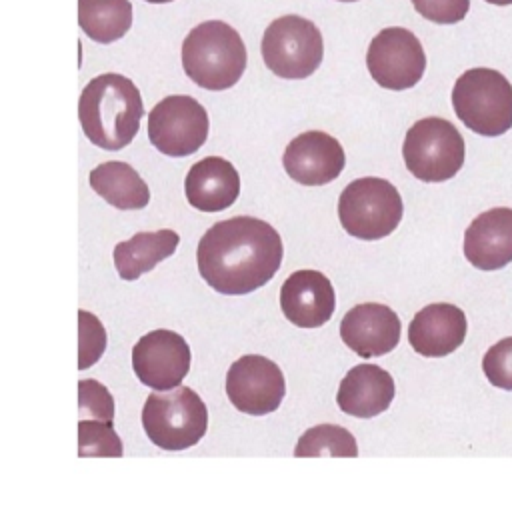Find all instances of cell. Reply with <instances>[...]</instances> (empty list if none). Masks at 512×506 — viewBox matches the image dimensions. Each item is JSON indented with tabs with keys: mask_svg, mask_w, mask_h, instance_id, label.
I'll use <instances>...</instances> for the list:
<instances>
[{
	"mask_svg": "<svg viewBox=\"0 0 512 506\" xmlns=\"http://www.w3.org/2000/svg\"><path fill=\"white\" fill-rule=\"evenodd\" d=\"M142 426L152 444L162 450L196 446L208 428V410L188 386L154 390L142 408Z\"/></svg>",
	"mask_w": 512,
	"mask_h": 506,
	"instance_id": "obj_4",
	"label": "cell"
},
{
	"mask_svg": "<svg viewBox=\"0 0 512 506\" xmlns=\"http://www.w3.org/2000/svg\"><path fill=\"white\" fill-rule=\"evenodd\" d=\"M122 454V440L116 434L112 422L90 418L78 422V456L120 458Z\"/></svg>",
	"mask_w": 512,
	"mask_h": 506,
	"instance_id": "obj_24",
	"label": "cell"
},
{
	"mask_svg": "<svg viewBox=\"0 0 512 506\" xmlns=\"http://www.w3.org/2000/svg\"><path fill=\"white\" fill-rule=\"evenodd\" d=\"M286 174L304 186H322L336 180L346 164L342 144L320 130H308L288 142L282 154Z\"/></svg>",
	"mask_w": 512,
	"mask_h": 506,
	"instance_id": "obj_13",
	"label": "cell"
},
{
	"mask_svg": "<svg viewBox=\"0 0 512 506\" xmlns=\"http://www.w3.org/2000/svg\"><path fill=\"white\" fill-rule=\"evenodd\" d=\"M78 412L80 420H114V398L108 388L96 380L78 382Z\"/></svg>",
	"mask_w": 512,
	"mask_h": 506,
	"instance_id": "obj_26",
	"label": "cell"
},
{
	"mask_svg": "<svg viewBox=\"0 0 512 506\" xmlns=\"http://www.w3.org/2000/svg\"><path fill=\"white\" fill-rule=\"evenodd\" d=\"M464 256L478 270H500L512 262V208L478 214L464 232Z\"/></svg>",
	"mask_w": 512,
	"mask_h": 506,
	"instance_id": "obj_17",
	"label": "cell"
},
{
	"mask_svg": "<svg viewBox=\"0 0 512 506\" xmlns=\"http://www.w3.org/2000/svg\"><path fill=\"white\" fill-rule=\"evenodd\" d=\"M144 116L136 84L116 72L92 78L78 100V118L86 138L102 150L126 148Z\"/></svg>",
	"mask_w": 512,
	"mask_h": 506,
	"instance_id": "obj_2",
	"label": "cell"
},
{
	"mask_svg": "<svg viewBox=\"0 0 512 506\" xmlns=\"http://www.w3.org/2000/svg\"><path fill=\"white\" fill-rule=\"evenodd\" d=\"M90 188L118 210H140L150 202L148 184L126 162L98 164L90 176Z\"/></svg>",
	"mask_w": 512,
	"mask_h": 506,
	"instance_id": "obj_21",
	"label": "cell"
},
{
	"mask_svg": "<svg viewBox=\"0 0 512 506\" xmlns=\"http://www.w3.org/2000/svg\"><path fill=\"white\" fill-rule=\"evenodd\" d=\"M400 318L392 308L364 302L348 310L340 322L342 342L360 358L384 356L400 342Z\"/></svg>",
	"mask_w": 512,
	"mask_h": 506,
	"instance_id": "obj_14",
	"label": "cell"
},
{
	"mask_svg": "<svg viewBox=\"0 0 512 506\" xmlns=\"http://www.w3.org/2000/svg\"><path fill=\"white\" fill-rule=\"evenodd\" d=\"M484 2L496 4V6H508V4H512V0H484Z\"/></svg>",
	"mask_w": 512,
	"mask_h": 506,
	"instance_id": "obj_29",
	"label": "cell"
},
{
	"mask_svg": "<svg viewBox=\"0 0 512 506\" xmlns=\"http://www.w3.org/2000/svg\"><path fill=\"white\" fill-rule=\"evenodd\" d=\"M394 392L396 388L390 372L376 364H358L342 378L336 404L348 416L372 418L388 410Z\"/></svg>",
	"mask_w": 512,
	"mask_h": 506,
	"instance_id": "obj_19",
	"label": "cell"
},
{
	"mask_svg": "<svg viewBox=\"0 0 512 506\" xmlns=\"http://www.w3.org/2000/svg\"><path fill=\"white\" fill-rule=\"evenodd\" d=\"M210 122L204 106L186 94L162 98L148 114V140L166 156L194 154L208 138Z\"/></svg>",
	"mask_w": 512,
	"mask_h": 506,
	"instance_id": "obj_9",
	"label": "cell"
},
{
	"mask_svg": "<svg viewBox=\"0 0 512 506\" xmlns=\"http://www.w3.org/2000/svg\"><path fill=\"white\" fill-rule=\"evenodd\" d=\"M144 2H150V4H166V2H172V0H144Z\"/></svg>",
	"mask_w": 512,
	"mask_h": 506,
	"instance_id": "obj_30",
	"label": "cell"
},
{
	"mask_svg": "<svg viewBox=\"0 0 512 506\" xmlns=\"http://www.w3.org/2000/svg\"><path fill=\"white\" fill-rule=\"evenodd\" d=\"M184 192L188 204L196 210L220 212L236 202L240 194V176L226 158L206 156L188 170Z\"/></svg>",
	"mask_w": 512,
	"mask_h": 506,
	"instance_id": "obj_18",
	"label": "cell"
},
{
	"mask_svg": "<svg viewBox=\"0 0 512 506\" xmlns=\"http://www.w3.org/2000/svg\"><path fill=\"white\" fill-rule=\"evenodd\" d=\"M248 62L240 34L222 20L194 26L182 42V68L186 76L206 90L232 88Z\"/></svg>",
	"mask_w": 512,
	"mask_h": 506,
	"instance_id": "obj_3",
	"label": "cell"
},
{
	"mask_svg": "<svg viewBox=\"0 0 512 506\" xmlns=\"http://www.w3.org/2000/svg\"><path fill=\"white\" fill-rule=\"evenodd\" d=\"M338 2H356V0H338Z\"/></svg>",
	"mask_w": 512,
	"mask_h": 506,
	"instance_id": "obj_31",
	"label": "cell"
},
{
	"mask_svg": "<svg viewBox=\"0 0 512 506\" xmlns=\"http://www.w3.org/2000/svg\"><path fill=\"white\" fill-rule=\"evenodd\" d=\"M280 308L290 324L318 328L332 318L336 308L332 282L318 270H296L280 288Z\"/></svg>",
	"mask_w": 512,
	"mask_h": 506,
	"instance_id": "obj_15",
	"label": "cell"
},
{
	"mask_svg": "<svg viewBox=\"0 0 512 506\" xmlns=\"http://www.w3.org/2000/svg\"><path fill=\"white\" fill-rule=\"evenodd\" d=\"M372 80L386 90H408L416 86L426 70V54L420 40L402 26L380 30L366 52Z\"/></svg>",
	"mask_w": 512,
	"mask_h": 506,
	"instance_id": "obj_10",
	"label": "cell"
},
{
	"mask_svg": "<svg viewBox=\"0 0 512 506\" xmlns=\"http://www.w3.org/2000/svg\"><path fill=\"white\" fill-rule=\"evenodd\" d=\"M466 330L468 322L458 306L436 302L416 312L408 326V342L420 356L440 358L460 348Z\"/></svg>",
	"mask_w": 512,
	"mask_h": 506,
	"instance_id": "obj_16",
	"label": "cell"
},
{
	"mask_svg": "<svg viewBox=\"0 0 512 506\" xmlns=\"http://www.w3.org/2000/svg\"><path fill=\"white\" fill-rule=\"evenodd\" d=\"M488 382L502 390H512V336L496 342L482 358Z\"/></svg>",
	"mask_w": 512,
	"mask_h": 506,
	"instance_id": "obj_27",
	"label": "cell"
},
{
	"mask_svg": "<svg viewBox=\"0 0 512 506\" xmlns=\"http://www.w3.org/2000/svg\"><path fill=\"white\" fill-rule=\"evenodd\" d=\"M414 10L436 24H456L466 18L470 0H410Z\"/></svg>",
	"mask_w": 512,
	"mask_h": 506,
	"instance_id": "obj_28",
	"label": "cell"
},
{
	"mask_svg": "<svg viewBox=\"0 0 512 506\" xmlns=\"http://www.w3.org/2000/svg\"><path fill=\"white\" fill-rule=\"evenodd\" d=\"M460 122L480 136H500L512 128V84L492 68H470L452 88Z\"/></svg>",
	"mask_w": 512,
	"mask_h": 506,
	"instance_id": "obj_5",
	"label": "cell"
},
{
	"mask_svg": "<svg viewBox=\"0 0 512 506\" xmlns=\"http://www.w3.org/2000/svg\"><path fill=\"white\" fill-rule=\"evenodd\" d=\"M106 350V330L88 310H78V368L86 370L100 360Z\"/></svg>",
	"mask_w": 512,
	"mask_h": 506,
	"instance_id": "obj_25",
	"label": "cell"
},
{
	"mask_svg": "<svg viewBox=\"0 0 512 506\" xmlns=\"http://www.w3.org/2000/svg\"><path fill=\"white\" fill-rule=\"evenodd\" d=\"M78 24L94 42L110 44L130 30L132 4L128 0H78Z\"/></svg>",
	"mask_w": 512,
	"mask_h": 506,
	"instance_id": "obj_22",
	"label": "cell"
},
{
	"mask_svg": "<svg viewBox=\"0 0 512 506\" xmlns=\"http://www.w3.org/2000/svg\"><path fill=\"white\" fill-rule=\"evenodd\" d=\"M188 342L166 328L144 334L132 348L136 378L154 390H172L182 384L190 370Z\"/></svg>",
	"mask_w": 512,
	"mask_h": 506,
	"instance_id": "obj_12",
	"label": "cell"
},
{
	"mask_svg": "<svg viewBox=\"0 0 512 506\" xmlns=\"http://www.w3.org/2000/svg\"><path fill=\"white\" fill-rule=\"evenodd\" d=\"M404 214L402 196L384 178L366 176L352 180L338 198V218L342 228L360 240H380L390 236Z\"/></svg>",
	"mask_w": 512,
	"mask_h": 506,
	"instance_id": "obj_6",
	"label": "cell"
},
{
	"mask_svg": "<svg viewBox=\"0 0 512 506\" xmlns=\"http://www.w3.org/2000/svg\"><path fill=\"white\" fill-rule=\"evenodd\" d=\"M180 236L170 230L136 232L130 240L114 246V266L122 280H136L176 252Z\"/></svg>",
	"mask_w": 512,
	"mask_h": 506,
	"instance_id": "obj_20",
	"label": "cell"
},
{
	"mask_svg": "<svg viewBox=\"0 0 512 506\" xmlns=\"http://www.w3.org/2000/svg\"><path fill=\"white\" fill-rule=\"evenodd\" d=\"M260 52L272 74L286 80H302L318 70L324 42L314 22L298 14H286L266 26Z\"/></svg>",
	"mask_w": 512,
	"mask_h": 506,
	"instance_id": "obj_8",
	"label": "cell"
},
{
	"mask_svg": "<svg viewBox=\"0 0 512 506\" xmlns=\"http://www.w3.org/2000/svg\"><path fill=\"white\" fill-rule=\"evenodd\" d=\"M464 138L444 118L428 116L414 122L402 144L408 172L422 182H444L454 178L464 164Z\"/></svg>",
	"mask_w": 512,
	"mask_h": 506,
	"instance_id": "obj_7",
	"label": "cell"
},
{
	"mask_svg": "<svg viewBox=\"0 0 512 506\" xmlns=\"http://www.w3.org/2000/svg\"><path fill=\"white\" fill-rule=\"evenodd\" d=\"M296 458H356L358 444L352 432L338 424H318L308 428L296 442Z\"/></svg>",
	"mask_w": 512,
	"mask_h": 506,
	"instance_id": "obj_23",
	"label": "cell"
},
{
	"mask_svg": "<svg viewBox=\"0 0 512 506\" xmlns=\"http://www.w3.org/2000/svg\"><path fill=\"white\" fill-rule=\"evenodd\" d=\"M286 394L280 366L266 356H240L226 372V396L236 410L250 416L274 412Z\"/></svg>",
	"mask_w": 512,
	"mask_h": 506,
	"instance_id": "obj_11",
	"label": "cell"
},
{
	"mask_svg": "<svg viewBox=\"0 0 512 506\" xmlns=\"http://www.w3.org/2000/svg\"><path fill=\"white\" fill-rule=\"evenodd\" d=\"M284 256L272 224L254 216H234L212 224L196 250L198 272L220 294H250L268 284Z\"/></svg>",
	"mask_w": 512,
	"mask_h": 506,
	"instance_id": "obj_1",
	"label": "cell"
}]
</instances>
